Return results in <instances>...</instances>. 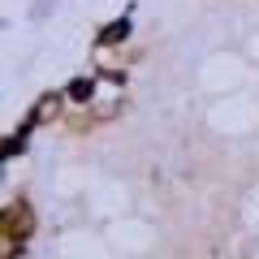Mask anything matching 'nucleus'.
Returning <instances> with one entry per match:
<instances>
[{"mask_svg":"<svg viewBox=\"0 0 259 259\" xmlns=\"http://www.w3.org/2000/svg\"><path fill=\"white\" fill-rule=\"evenodd\" d=\"M95 95V82H87V78H78V82H69V100L74 104H87Z\"/></svg>","mask_w":259,"mask_h":259,"instance_id":"nucleus-1","label":"nucleus"},{"mask_svg":"<svg viewBox=\"0 0 259 259\" xmlns=\"http://www.w3.org/2000/svg\"><path fill=\"white\" fill-rule=\"evenodd\" d=\"M48 117H56V95H44L35 104V121H48Z\"/></svg>","mask_w":259,"mask_h":259,"instance_id":"nucleus-2","label":"nucleus"},{"mask_svg":"<svg viewBox=\"0 0 259 259\" xmlns=\"http://www.w3.org/2000/svg\"><path fill=\"white\" fill-rule=\"evenodd\" d=\"M121 35H125V22H117V26L104 30V44H112V39H121Z\"/></svg>","mask_w":259,"mask_h":259,"instance_id":"nucleus-3","label":"nucleus"}]
</instances>
